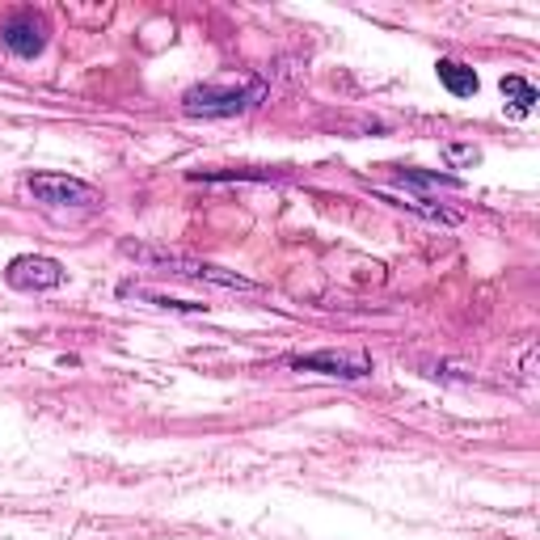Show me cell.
<instances>
[{
	"label": "cell",
	"instance_id": "1",
	"mask_svg": "<svg viewBox=\"0 0 540 540\" xmlns=\"http://www.w3.org/2000/svg\"><path fill=\"white\" fill-rule=\"evenodd\" d=\"M127 258H135L148 270H165V275H178V279H195V283H216L228 287V292H262V283L237 275V270H224V266H211V262H195V258H182V254H165V249H152V245H135L123 241L119 245Z\"/></svg>",
	"mask_w": 540,
	"mask_h": 540
},
{
	"label": "cell",
	"instance_id": "2",
	"mask_svg": "<svg viewBox=\"0 0 540 540\" xmlns=\"http://www.w3.org/2000/svg\"><path fill=\"white\" fill-rule=\"evenodd\" d=\"M266 85L262 81H245V85H195L186 89L182 110L190 119H233V114H245L262 106Z\"/></svg>",
	"mask_w": 540,
	"mask_h": 540
},
{
	"label": "cell",
	"instance_id": "3",
	"mask_svg": "<svg viewBox=\"0 0 540 540\" xmlns=\"http://www.w3.org/2000/svg\"><path fill=\"white\" fill-rule=\"evenodd\" d=\"M22 190L38 207H98L102 203L98 186H89L81 178H68V173H30V178L22 182Z\"/></svg>",
	"mask_w": 540,
	"mask_h": 540
},
{
	"label": "cell",
	"instance_id": "4",
	"mask_svg": "<svg viewBox=\"0 0 540 540\" xmlns=\"http://www.w3.org/2000/svg\"><path fill=\"white\" fill-rule=\"evenodd\" d=\"M287 368L296 372H321V376H338V380H363L372 376V359L363 351H317V355H287Z\"/></svg>",
	"mask_w": 540,
	"mask_h": 540
},
{
	"label": "cell",
	"instance_id": "5",
	"mask_svg": "<svg viewBox=\"0 0 540 540\" xmlns=\"http://www.w3.org/2000/svg\"><path fill=\"white\" fill-rule=\"evenodd\" d=\"M5 283L17 292H51V287L64 283V266L43 254H22L5 266Z\"/></svg>",
	"mask_w": 540,
	"mask_h": 540
},
{
	"label": "cell",
	"instance_id": "6",
	"mask_svg": "<svg viewBox=\"0 0 540 540\" xmlns=\"http://www.w3.org/2000/svg\"><path fill=\"white\" fill-rule=\"evenodd\" d=\"M0 38H5V47L17 55V60H34V55H43V47H47V26L38 22L34 13H17L5 22Z\"/></svg>",
	"mask_w": 540,
	"mask_h": 540
},
{
	"label": "cell",
	"instance_id": "7",
	"mask_svg": "<svg viewBox=\"0 0 540 540\" xmlns=\"http://www.w3.org/2000/svg\"><path fill=\"white\" fill-rule=\"evenodd\" d=\"M435 68H439V81H443V89L456 93V98H473V93L481 89L477 72H473L469 64H460V60H439Z\"/></svg>",
	"mask_w": 540,
	"mask_h": 540
},
{
	"label": "cell",
	"instance_id": "8",
	"mask_svg": "<svg viewBox=\"0 0 540 540\" xmlns=\"http://www.w3.org/2000/svg\"><path fill=\"white\" fill-rule=\"evenodd\" d=\"M503 98H507V110L515 114V119H524V114H532L536 110V102H540V93H536V85L532 81H524V76H503Z\"/></svg>",
	"mask_w": 540,
	"mask_h": 540
},
{
	"label": "cell",
	"instance_id": "9",
	"mask_svg": "<svg viewBox=\"0 0 540 540\" xmlns=\"http://www.w3.org/2000/svg\"><path fill=\"white\" fill-rule=\"evenodd\" d=\"M443 157H448V161L460 169V165H477L481 152H477L473 144H448V148H443Z\"/></svg>",
	"mask_w": 540,
	"mask_h": 540
}]
</instances>
